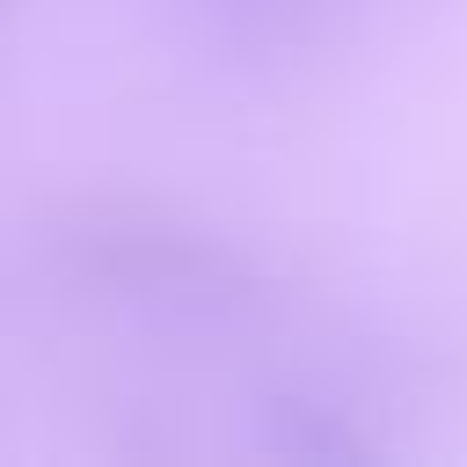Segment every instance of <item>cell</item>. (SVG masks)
Returning a JSON list of instances; mask_svg holds the SVG:
<instances>
[{"instance_id":"obj_4","label":"cell","mask_w":467,"mask_h":467,"mask_svg":"<svg viewBox=\"0 0 467 467\" xmlns=\"http://www.w3.org/2000/svg\"><path fill=\"white\" fill-rule=\"evenodd\" d=\"M0 15H7V0H0Z\"/></svg>"},{"instance_id":"obj_3","label":"cell","mask_w":467,"mask_h":467,"mask_svg":"<svg viewBox=\"0 0 467 467\" xmlns=\"http://www.w3.org/2000/svg\"><path fill=\"white\" fill-rule=\"evenodd\" d=\"M263 445H270L277 460H321V467H336V460H372V452H379V438H365L343 401L306 394V387L263 394Z\"/></svg>"},{"instance_id":"obj_2","label":"cell","mask_w":467,"mask_h":467,"mask_svg":"<svg viewBox=\"0 0 467 467\" xmlns=\"http://www.w3.org/2000/svg\"><path fill=\"white\" fill-rule=\"evenodd\" d=\"M336 0H175L182 29L219 58H285L321 36Z\"/></svg>"},{"instance_id":"obj_1","label":"cell","mask_w":467,"mask_h":467,"mask_svg":"<svg viewBox=\"0 0 467 467\" xmlns=\"http://www.w3.org/2000/svg\"><path fill=\"white\" fill-rule=\"evenodd\" d=\"M44 255L80 299L153 328H241L270 299V277L248 248L139 197L66 204L44 234Z\"/></svg>"}]
</instances>
